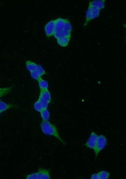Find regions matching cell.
<instances>
[{"instance_id": "cell-15", "label": "cell", "mask_w": 126, "mask_h": 179, "mask_svg": "<svg viewBox=\"0 0 126 179\" xmlns=\"http://www.w3.org/2000/svg\"><path fill=\"white\" fill-rule=\"evenodd\" d=\"M99 179H108L109 178L110 173L106 171H101L97 173Z\"/></svg>"}, {"instance_id": "cell-11", "label": "cell", "mask_w": 126, "mask_h": 179, "mask_svg": "<svg viewBox=\"0 0 126 179\" xmlns=\"http://www.w3.org/2000/svg\"><path fill=\"white\" fill-rule=\"evenodd\" d=\"M26 64L27 70L30 72L36 70L38 64L29 61H27Z\"/></svg>"}, {"instance_id": "cell-7", "label": "cell", "mask_w": 126, "mask_h": 179, "mask_svg": "<svg viewBox=\"0 0 126 179\" xmlns=\"http://www.w3.org/2000/svg\"><path fill=\"white\" fill-rule=\"evenodd\" d=\"M98 136L95 133L92 131L85 146L87 147L94 150L96 146Z\"/></svg>"}, {"instance_id": "cell-20", "label": "cell", "mask_w": 126, "mask_h": 179, "mask_svg": "<svg viewBox=\"0 0 126 179\" xmlns=\"http://www.w3.org/2000/svg\"><path fill=\"white\" fill-rule=\"evenodd\" d=\"M91 179H99L98 173H94L92 174L91 177Z\"/></svg>"}, {"instance_id": "cell-13", "label": "cell", "mask_w": 126, "mask_h": 179, "mask_svg": "<svg viewBox=\"0 0 126 179\" xmlns=\"http://www.w3.org/2000/svg\"><path fill=\"white\" fill-rule=\"evenodd\" d=\"M41 117L44 121H48L50 118V113L47 109H44L40 112Z\"/></svg>"}, {"instance_id": "cell-4", "label": "cell", "mask_w": 126, "mask_h": 179, "mask_svg": "<svg viewBox=\"0 0 126 179\" xmlns=\"http://www.w3.org/2000/svg\"><path fill=\"white\" fill-rule=\"evenodd\" d=\"M38 100L43 105L44 109H47L49 104L52 101L51 93L48 89L40 90Z\"/></svg>"}, {"instance_id": "cell-8", "label": "cell", "mask_w": 126, "mask_h": 179, "mask_svg": "<svg viewBox=\"0 0 126 179\" xmlns=\"http://www.w3.org/2000/svg\"><path fill=\"white\" fill-rule=\"evenodd\" d=\"M55 28V20L49 22L45 27V31L47 36L50 37L54 35Z\"/></svg>"}, {"instance_id": "cell-1", "label": "cell", "mask_w": 126, "mask_h": 179, "mask_svg": "<svg viewBox=\"0 0 126 179\" xmlns=\"http://www.w3.org/2000/svg\"><path fill=\"white\" fill-rule=\"evenodd\" d=\"M72 28V26L67 19L59 18L55 20L53 35L57 39L65 37L71 38Z\"/></svg>"}, {"instance_id": "cell-5", "label": "cell", "mask_w": 126, "mask_h": 179, "mask_svg": "<svg viewBox=\"0 0 126 179\" xmlns=\"http://www.w3.org/2000/svg\"><path fill=\"white\" fill-rule=\"evenodd\" d=\"M107 145V140L106 136L102 134L98 136L96 146L94 150L96 158L99 152L104 149Z\"/></svg>"}, {"instance_id": "cell-19", "label": "cell", "mask_w": 126, "mask_h": 179, "mask_svg": "<svg viewBox=\"0 0 126 179\" xmlns=\"http://www.w3.org/2000/svg\"><path fill=\"white\" fill-rule=\"evenodd\" d=\"M36 70L39 73L41 76L46 74L45 71L40 65H38Z\"/></svg>"}, {"instance_id": "cell-10", "label": "cell", "mask_w": 126, "mask_h": 179, "mask_svg": "<svg viewBox=\"0 0 126 179\" xmlns=\"http://www.w3.org/2000/svg\"><path fill=\"white\" fill-rule=\"evenodd\" d=\"M40 90H45L48 89V83L46 81L40 78L37 80Z\"/></svg>"}, {"instance_id": "cell-9", "label": "cell", "mask_w": 126, "mask_h": 179, "mask_svg": "<svg viewBox=\"0 0 126 179\" xmlns=\"http://www.w3.org/2000/svg\"><path fill=\"white\" fill-rule=\"evenodd\" d=\"M105 0L102 1H94L90 2L89 5L96 8L100 10L105 7Z\"/></svg>"}, {"instance_id": "cell-3", "label": "cell", "mask_w": 126, "mask_h": 179, "mask_svg": "<svg viewBox=\"0 0 126 179\" xmlns=\"http://www.w3.org/2000/svg\"><path fill=\"white\" fill-rule=\"evenodd\" d=\"M27 179H50L51 177L50 174V170L45 169H39L38 171L27 175Z\"/></svg>"}, {"instance_id": "cell-6", "label": "cell", "mask_w": 126, "mask_h": 179, "mask_svg": "<svg viewBox=\"0 0 126 179\" xmlns=\"http://www.w3.org/2000/svg\"><path fill=\"white\" fill-rule=\"evenodd\" d=\"M101 10L89 5L86 13V20L84 26H86L91 20L98 17Z\"/></svg>"}, {"instance_id": "cell-17", "label": "cell", "mask_w": 126, "mask_h": 179, "mask_svg": "<svg viewBox=\"0 0 126 179\" xmlns=\"http://www.w3.org/2000/svg\"><path fill=\"white\" fill-rule=\"evenodd\" d=\"M12 88V87L3 88H0V96L2 97L10 92Z\"/></svg>"}, {"instance_id": "cell-21", "label": "cell", "mask_w": 126, "mask_h": 179, "mask_svg": "<svg viewBox=\"0 0 126 179\" xmlns=\"http://www.w3.org/2000/svg\"><path fill=\"white\" fill-rule=\"evenodd\" d=\"M1 112H0V114H1Z\"/></svg>"}, {"instance_id": "cell-18", "label": "cell", "mask_w": 126, "mask_h": 179, "mask_svg": "<svg viewBox=\"0 0 126 179\" xmlns=\"http://www.w3.org/2000/svg\"><path fill=\"white\" fill-rule=\"evenodd\" d=\"M30 73L31 77L34 79L38 80L41 78V76L36 70L31 72Z\"/></svg>"}, {"instance_id": "cell-14", "label": "cell", "mask_w": 126, "mask_h": 179, "mask_svg": "<svg viewBox=\"0 0 126 179\" xmlns=\"http://www.w3.org/2000/svg\"><path fill=\"white\" fill-rule=\"evenodd\" d=\"M14 106L13 104H7L1 100H0V112L2 113Z\"/></svg>"}, {"instance_id": "cell-16", "label": "cell", "mask_w": 126, "mask_h": 179, "mask_svg": "<svg viewBox=\"0 0 126 179\" xmlns=\"http://www.w3.org/2000/svg\"><path fill=\"white\" fill-rule=\"evenodd\" d=\"M34 107L36 111L40 113L44 109L43 108V105H42V104L38 99V100L34 103Z\"/></svg>"}, {"instance_id": "cell-12", "label": "cell", "mask_w": 126, "mask_h": 179, "mask_svg": "<svg viewBox=\"0 0 126 179\" xmlns=\"http://www.w3.org/2000/svg\"><path fill=\"white\" fill-rule=\"evenodd\" d=\"M70 38L65 37L57 39L58 45L63 47L67 46L69 44Z\"/></svg>"}, {"instance_id": "cell-2", "label": "cell", "mask_w": 126, "mask_h": 179, "mask_svg": "<svg viewBox=\"0 0 126 179\" xmlns=\"http://www.w3.org/2000/svg\"><path fill=\"white\" fill-rule=\"evenodd\" d=\"M40 127L42 132L45 134L55 137L63 144L65 145V142L60 137L55 125L50 123L49 121H43L41 124Z\"/></svg>"}]
</instances>
